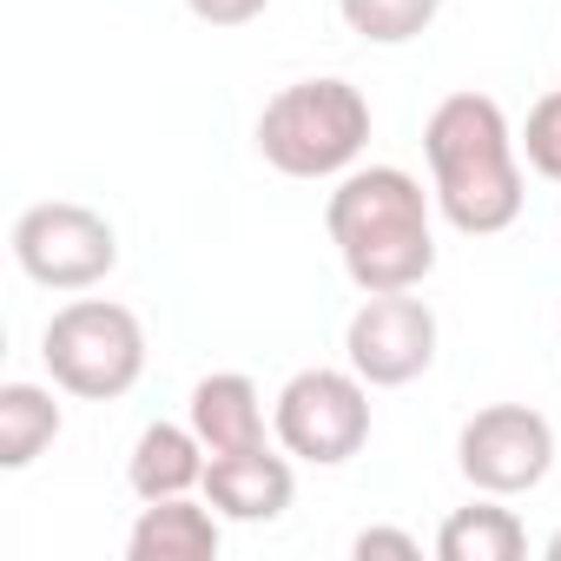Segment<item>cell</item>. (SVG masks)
<instances>
[{
    "instance_id": "1",
    "label": "cell",
    "mask_w": 561,
    "mask_h": 561,
    "mask_svg": "<svg viewBox=\"0 0 561 561\" xmlns=\"http://www.w3.org/2000/svg\"><path fill=\"white\" fill-rule=\"evenodd\" d=\"M430 198L403 165H351L324 205L331 244L344 257V277L370 291H416L436 271V231H430Z\"/></svg>"
},
{
    "instance_id": "2",
    "label": "cell",
    "mask_w": 561,
    "mask_h": 561,
    "mask_svg": "<svg viewBox=\"0 0 561 561\" xmlns=\"http://www.w3.org/2000/svg\"><path fill=\"white\" fill-rule=\"evenodd\" d=\"M423 159H430L436 211L462 238H495L522 218L528 192H522L515 133L489 93H449L423 126Z\"/></svg>"
},
{
    "instance_id": "3",
    "label": "cell",
    "mask_w": 561,
    "mask_h": 561,
    "mask_svg": "<svg viewBox=\"0 0 561 561\" xmlns=\"http://www.w3.org/2000/svg\"><path fill=\"white\" fill-rule=\"evenodd\" d=\"M370 146V100L351 80H291L257 113V152L285 179H344Z\"/></svg>"
},
{
    "instance_id": "4",
    "label": "cell",
    "mask_w": 561,
    "mask_h": 561,
    "mask_svg": "<svg viewBox=\"0 0 561 561\" xmlns=\"http://www.w3.org/2000/svg\"><path fill=\"white\" fill-rule=\"evenodd\" d=\"M47 377L80 403H113L146 377V324L113 298H73L41 331Z\"/></svg>"
},
{
    "instance_id": "5",
    "label": "cell",
    "mask_w": 561,
    "mask_h": 561,
    "mask_svg": "<svg viewBox=\"0 0 561 561\" xmlns=\"http://www.w3.org/2000/svg\"><path fill=\"white\" fill-rule=\"evenodd\" d=\"M271 436L285 443V456L311 462V469H337L370 443V383L357 370H331L311 364L277 390L271 410Z\"/></svg>"
},
{
    "instance_id": "6",
    "label": "cell",
    "mask_w": 561,
    "mask_h": 561,
    "mask_svg": "<svg viewBox=\"0 0 561 561\" xmlns=\"http://www.w3.org/2000/svg\"><path fill=\"white\" fill-rule=\"evenodd\" d=\"M14 264L41 291H93L119 264V231L80 198H41L14 218Z\"/></svg>"
},
{
    "instance_id": "7",
    "label": "cell",
    "mask_w": 561,
    "mask_h": 561,
    "mask_svg": "<svg viewBox=\"0 0 561 561\" xmlns=\"http://www.w3.org/2000/svg\"><path fill=\"white\" fill-rule=\"evenodd\" d=\"M456 469L482 495H528L554 469V423L528 403H489L456 436Z\"/></svg>"
},
{
    "instance_id": "8",
    "label": "cell",
    "mask_w": 561,
    "mask_h": 561,
    "mask_svg": "<svg viewBox=\"0 0 561 561\" xmlns=\"http://www.w3.org/2000/svg\"><path fill=\"white\" fill-rule=\"evenodd\" d=\"M344 357L370 390H403L436 364V311L410 291H370L344 331Z\"/></svg>"
},
{
    "instance_id": "9",
    "label": "cell",
    "mask_w": 561,
    "mask_h": 561,
    "mask_svg": "<svg viewBox=\"0 0 561 561\" xmlns=\"http://www.w3.org/2000/svg\"><path fill=\"white\" fill-rule=\"evenodd\" d=\"M291 495H298L291 456H271L264 443L205 462V502H211L225 522H277V515L291 508Z\"/></svg>"
},
{
    "instance_id": "10",
    "label": "cell",
    "mask_w": 561,
    "mask_h": 561,
    "mask_svg": "<svg viewBox=\"0 0 561 561\" xmlns=\"http://www.w3.org/2000/svg\"><path fill=\"white\" fill-rule=\"evenodd\" d=\"M225 515L211 502H192V495H165V502H146L133 535H126V554L133 561H218L225 548Z\"/></svg>"
},
{
    "instance_id": "11",
    "label": "cell",
    "mask_w": 561,
    "mask_h": 561,
    "mask_svg": "<svg viewBox=\"0 0 561 561\" xmlns=\"http://www.w3.org/2000/svg\"><path fill=\"white\" fill-rule=\"evenodd\" d=\"M205 462H211V449L198 443L192 423H146L133 456H126V489L139 502L192 495V489H205Z\"/></svg>"
},
{
    "instance_id": "12",
    "label": "cell",
    "mask_w": 561,
    "mask_h": 561,
    "mask_svg": "<svg viewBox=\"0 0 561 561\" xmlns=\"http://www.w3.org/2000/svg\"><path fill=\"white\" fill-rule=\"evenodd\" d=\"M185 423L198 430V443L211 456H231V449H257L264 443V397L244 370H211L192 383V410Z\"/></svg>"
},
{
    "instance_id": "13",
    "label": "cell",
    "mask_w": 561,
    "mask_h": 561,
    "mask_svg": "<svg viewBox=\"0 0 561 561\" xmlns=\"http://www.w3.org/2000/svg\"><path fill=\"white\" fill-rule=\"evenodd\" d=\"M436 554L443 561H522L528 554V528L515 522V508H502V495H482L469 508H456L436 528Z\"/></svg>"
},
{
    "instance_id": "14",
    "label": "cell",
    "mask_w": 561,
    "mask_h": 561,
    "mask_svg": "<svg viewBox=\"0 0 561 561\" xmlns=\"http://www.w3.org/2000/svg\"><path fill=\"white\" fill-rule=\"evenodd\" d=\"M54 390L47 383H0V469H34L60 443L67 416H60Z\"/></svg>"
},
{
    "instance_id": "15",
    "label": "cell",
    "mask_w": 561,
    "mask_h": 561,
    "mask_svg": "<svg viewBox=\"0 0 561 561\" xmlns=\"http://www.w3.org/2000/svg\"><path fill=\"white\" fill-rule=\"evenodd\" d=\"M337 14H344V27H351L357 41H370V47H403V41H416V34L436 27L443 0H337Z\"/></svg>"
},
{
    "instance_id": "16",
    "label": "cell",
    "mask_w": 561,
    "mask_h": 561,
    "mask_svg": "<svg viewBox=\"0 0 561 561\" xmlns=\"http://www.w3.org/2000/svg\"><path fill=\"white\" fill-rule=\"evenodd\" d=\"M522 152H528V165H535L541 179L561 185V87L535 100V113H528V126H522Z\"/></svg>"
},
{
    "instance_id": "17",
    "label": "cell",
    "mask_w": 561,
    "mask_h": 561,
    "mask_svg": "<svg viewBox=\"0 0 561 561\" xmlns=\"http://www.w3.org/2000/svg\"><path fill=\"white\" fill-rule=\"evenodd\" d=\"M351 554H357V561H377V554H390V561H416L423 541H416L410 528H383V522H377V528H364V535L351 541Z\"/></svg>"
},
{
    "instance_id": "18",
    "label": "cell",
    "mask_w": 561,
    "mask_h": 561,
    "mask_svg": "<svg viewBox=\"0 0 561 561\" xmlns=\"http://www.w3.org/2000/svg\"><path fill=\"white\" fill-rule=\"evenodd\" d=\"M192 8V21H205V27H251L271 0H185Z\"/></svg>"
},
{
    "instance_id": "19",
    "label": "cell",
    "mask_w": 561,
    "mask_h": 561,
    "mask_svg": "<svg viewBox=\"0 0 561 561\" xmlns=\"http://www.w3.org/2000/svg\"><path fill=\"white\" fill-rule=\"evenodd\" d=\"M548 561H561V528H554V535H548Z\"/></svg>"
}]
</instances>
